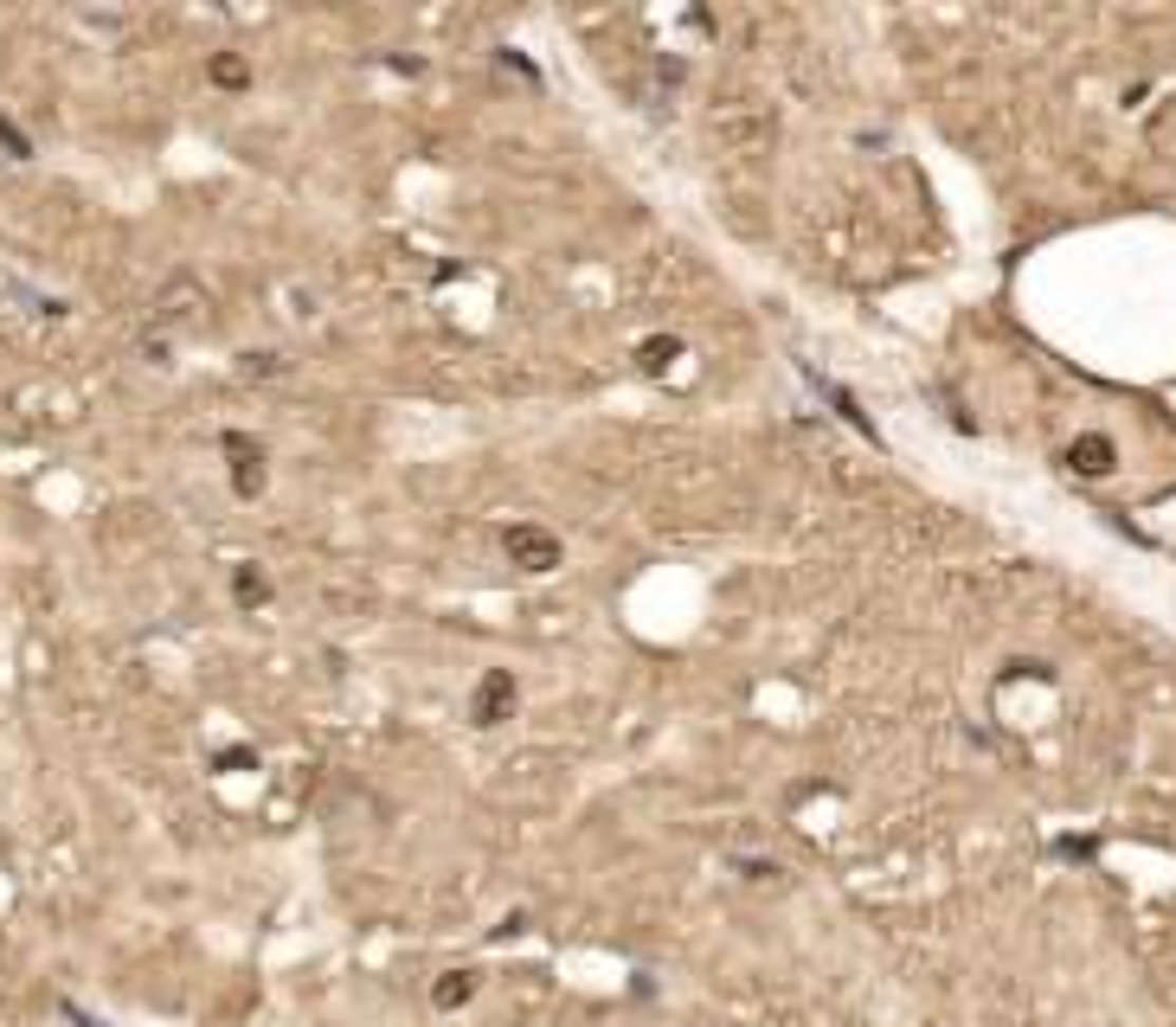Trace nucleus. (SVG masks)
Wrapping results in <instances>:
<instances>
[{"label":"nucleus","mask_w":1176,"mask_h":1027,"mask_svg":"<svg viewBox=\"0 0 1176 1027\" xmlns=\"http://www.w3.org/2000/svg\"><path fill=\"white\" fill-rule=\"evenodd\" d=\"M804 379H810V385L823 392V399L836 405V418H842V424H855V431L869 437V443H881V437H875V424H869V412H861V399H855V392H842V385H836V379H823L817 366H804Z\"/></svg>","instance_id":"20e7f679"},{"label":"nucleus","mask_w":1176,"mask_h":1027,"mask_svg":"<svg viewBox=\"0 0 1176 1027\" xmlns=\"http://www.w3.org/2000/svg\"><path fill=\"white\" fill-rule=\"evenodd\" d=\"M212 84H225V91H245V84H251V64H245L239 52H219V58H212Z\"/></svg>","instance_id":"423d86ee"},{"label":"nucleus","mask_w":1176,"mask_h":1027,"mask_svg":"<svg viewBox=\"0 0 1176 1027\" xmlns=\"http://www.w3.org/2000/svg\"><path fill=\"white\" fill-rule=\"evenodd\" d=\"M225 456H231V476H239V495H258L264 489V450L245 431H225Z\"/></svg>","instance_id":"7ed1b4c3"},{"label":"nucleus","mask_w":1176,"mask_h":1027,"mask_svg":"<svg viewBox=\"0 0 1176 1027\" xmlns=\"http://www.w3.org/2000/svg\"><path fill=\"white\" fill-rule=\"evenodd\" d=\"M508 714H515V674L508 668H489L477 681V693H469V720H477V726H502Z\"/></svg>","instance_id":"f03ea898"},{"label":"nucleus","mask_w":1176,"mask_h":1027,"mask_svg":"<svg viewBox=\"0 0 1176 1027\" xmlns=\"http://www.w3.org/2000/svg\"><path fill=\"white\" fill-rule=\"evenodd\" d=\"M463 995H469V976H450V983H444V989H437V1002H444V1008H456V1002H463Z\"/></svg>","instance_id":"9d476101"},{"label":"nucleus","mask_w":1176,"mask_h":1027,"mask_svg":"<svg viewBox=\"0 0 1176 1027\" xmlns=\"http://www.w3.org/2000/svg\"><path fill=\"white\" fill-rule=\"evenodd\" d=\"M239 597H245V604H264V578H258V572H251V566H245V572H239Z\"/></svg>","instance_id":"6e6552de"},{"label":"nucleus","mask_w":1176,"mask_h":1027,"mask_svg":"<svg viewBox=\"0 0 1176 1027\" xmlns=\"http://www.w3.org/2000/svg\"><path fill=\"white\" fill-rule=\"evenodd\" d=\"M1113 437H1100V431H1086V437H1074L1067 443V469H1074V476H1106V469H1113Z\"/></svg>","instance_id":"39448f33"},{"label":"nucleus","mask_w":1176,"mask_h":1027,"mask_svg":"<svg viewBox=\"0 0 1176 1027\" xmlns=\"http://www.w3.org/2000/svg\"><path fill=\"white\" fill-rule=\"evenodd\" d=\"M675 354H682V341H669V335H662V341H650V347H637V360H643L650 373H662V366H669Z\"/></svg>","instance_id":"0eeeda50"},{"label":"nucleus","mask_w":1176,"mask_h":1027,"mask_svg":"<svg viewBox=\"0 0 1176 1027\" xmlns=\"http://www.w3.org/2000/svg\"><path fill=\"white\" fill-rule=\"evenodd\" d=\"M502 552H508L515 566H527V572H554L560 566V539L546 533V527H527V520L502 527Z\"/></svg>","instance_id":"f257e3e1"},{"label":"nucleus","mask_w":1176,"mask_h":1027,"mask_svg":"<svg viewBox=\"0 0 1176 1027\" xmlns=\"http://www.w3.org/2000/svg\"><path fill=\"white\" fill-rule=\"evenodd\" d=\"M0 141H7V148H14V154H20V161H26V154H33V141H26V135H20V129H14V122H7V116H0Z\"/></svg>","instance_id":"1a4fd4ad"}]
</instances>
